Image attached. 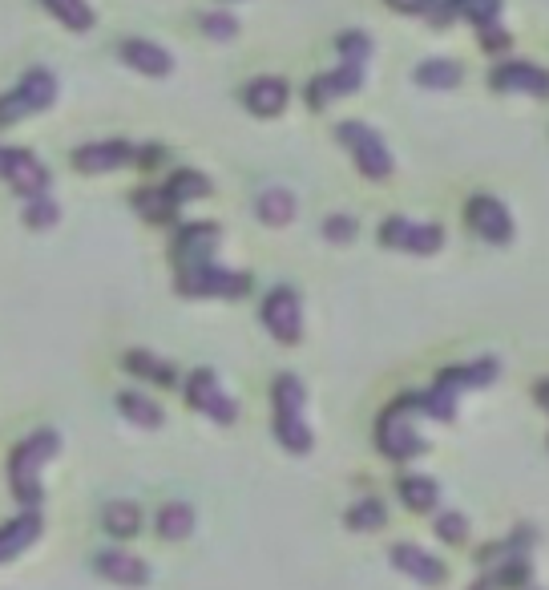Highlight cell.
I'll return each mask as SVG.
<instances>
[{
  "instance_id": "cell-30",
  "label": "cell",
  "mask_w": 549,
  "mask_h": 590,
  "mask_svg": "<svg viewBox=\"0 0 549 590\" xmlns=\"http://www.w3.org/2000/svg\"><path fill=\"white\" fill-rule=\"evenodd\" d=\"M400 498L408 502V510H432L436 506V481H428V477H404L400 481Z\"/></svg>"
},
{
  "instance_id": "cell-17",
  "label": "cell",
  "mask_w": 549,
  "mask_h": 590,
  "mask_svg": "<svg viewBox=\"0 0 549 590\" xmlns=\"http://www.w3.org/2000/svg\"><path fill=\"white\" fill-rule=\"evenodd\" d=\"M122 61L134 65V69L146 73V77H166V73L174 69L170 53H166L162 45H154V41H122Z\"/></svg>"
},
{
  "instance_id": "cell-11",
  "label": "cell",
  "mask_w": 549,
  "mask_h": 590,
  "mask_svg": "<svg viewBox=\"0 0 549 590\" xmlns=\"http://www.w3.org/2000/svg\"><path fill=\"white\" fill-rule=\"evenodd\" d=\"M93 570H97L101 578H109V582H118V586H146V582H150L146 562L134 558V554H126V550H105V554H97V558H93Z\"/></svg>"
},
{
  "instance_id": "cell-38",
  "label": "cell",
  "mask_w": 549,
  "mask_h": 590,
  "mask_svg": "<svg viewBox=\"0 0 549 590\" xmlns=\"http://www.w3.org/2000/svg\"><path fill=\"white\" fill-rule=\"evenodd\" d=\"M436 534H441L445 542H465L469 522H465L461 514H441V522H436Z\"/></svg>"
},
{
  "instance_id": "cell-18",
  "label": "cell",
  "mask_w": 549,
  "mask_h": 590,
  "mask_svg": "<svg viewBox=\"0 0 549 590\" xmlns=\"http://www.w3.org/2000/svg\"><path fill=\"white\" fill-rule=\"evenodd\" d=\"M360 81H364V65H356V61H344L336 73H327V77H319V81L311 85V102L319 106V102H332V97L356 93V89H360Z\"/></svg>"
},
{
  "instance_id": "cell-22",
  "label": "cell",
  "mask_w": 549,
  "mask_h": 590,
  "mask_svg": "<svg viewBox=\"0 0 549 590\" xmlns=\"http://www.w3.org/2000/svg\"><path fill=\"white\" fill-rule=\"evenodd\" d=\"M101 526H105V534H114V538H134L142 530V514H138L134 502H109L101 510Z\"/></svg>"
},
{
  "instance_id": "cell-13",
  "label": "cell",
  "mask_w": 549,
  "mask_h": 590,
  "mask_svg": "<svg viewBox=\"0 0 549 590\" xmlns=\"http://www.w3.org/2000/svg\"><path fill=\"white\" fill-rule=\"evenodd\" d=\"M469 223H473V231L485 235L489 243H509V235H513L509 211H505L497 199H485V194L469 203Z\"/></svg>"
},
{
  "instance_id": "cell-5",
  "label": "cell",
  "mask_w": 549,
  "mask_h": 590,
  "mask_svg": "<svg viewBox=\"0 0 549 590\" xmlns=\"http://www.w3.org/2000/svg\"><path fill=\"white\" fill-rule=\"evenodd\" d=\"M186 397H190V409L206 413V417H210V421H218V425H231V421L239 417L235 401L227 397L223 388H218V376H214L210 368H198V372L190 376V384H186Z\"/></svg>"
},
{
  "instance_id": "cell-3",
  "label": "cell",
  "mask_w": 549,
  "mask_h": 590,
  "mask_svg": "<svg viewBox=\"0 0 549 590\" xmlns=\"http://www.w3.org/2000/svg\"><path fill=\"white\" fill-rule=\"evenodd\" d=\"M251 279L243 271H227L218 263H194L178 271V291L182 295H247Z\"/></svg>"
},
{
  "instance_id": "cell-25",
  "label": "cell",
  "mask_w": 549,
  "mask_h": 590,
  "mask_svg": "<svg viewBox=\"0 0 549 590\" xmlns=\"http://www.w3.org/2000/svg\"><path fill=\"white\" fill-rule=\"evenodd\" d=\"M194 530V510L186 502H166L158 510V534L170 538V542H182L186 534Z\"/></svg>"
},
{
  "instance_id": "cell-36",
  "label": "cell",
  "mask_w": 549,
  "mask_h": 590,
  "mask_svg": "<svg viewBox=\"0 0 549 590\" xmlns=\"http://www.w3.org/2000/svg\"><path fill=\"white\" fill-rule=\"evenodd\" d=\"M323 239H332V243H348V239H356V219H348V215H332L323 223Z\"/></svg>"
},
{
  "instance_id": "cell-7",
  "label": "cell",
  "mask_w": 549,
  "mask_h": 590,
  "mask_svg": "<svg viewBox=\"0 0 549 590\" xmlns=\"http://www.w3.org/2000/svg\"><path fill=\"white\" fill-rule=\"evenodd\" d=\"M380 239L384 247H400V251H412V255H432V251H441L445 235L441 227H432V223H408V219H388L380 227Z\"/></svg>"
},
{
  "instance_id": "cell-6",
  "label": "cell",
  "mask_w": 549,
  "mask_h": 590,
  "mask_svg": "<svg viewBox=\"0 0 549 590\" xmlns=\"http://www.w3.org/2000/svg\"><path fill=\"white\" fill-rule=\"evenodd\" d=\"M263 324L279 344H295L303 332V316H299V295L291 287H275L263 300Z\"/></svg>"
},
{
  "instance_id": "cell-29",
  "label": "cell",
  "mask_w": 549,
  "mask_h": 590,
  "mask_svg": "<svg viewBox=\"0 0 549 590\" xmlns=\"http://www.w3.org/2000/svg\"><path fill=\"white\" fill-rule=\"evenodd\" d=\"M416 81L428 85V89H453L461 81V65H453V61H424L416 69Z\"/></svg>"
},
{
  "instance_id": "cell-40",
  "label": "cell",
  "mask_w": 549,
  "mask_h": 590,
  "mask_svg": "<svg viewBox=\"0 0 549 590\" xmlns=\"http://www.w3.org/2000/svg\"><path fill=\"white\" fill-rule=\"evenodd\" d=\"M481 41H485L489 49H501V45H505V33H501V29L489 21V25H481Z\"/></svg>"
},
{
  "instance_id": "cell-19",
  "label": "cell",
  "mask_w": 549,
  "mask_h": 590,
  "mask_svg": "<svg viewBox=\"0 0 549 590\" xmlns=\"http://www.w3.org/2000/svg\"><path fill=\"white\" fill-rule=\"evenodd\" d=\"M41 534V518L37 514H21L17 522H9L5 530H0V562H9L17 558L25 546H33Z\"/></svg>"
},
{
  "instance_id": "cell-33",
  "label": "cell",
  "mask_w": 549,
  "mask_h": 590,
  "mask_svg": "<svg viewBox=\"0 0 549 590\" xmlns=\"http://www.w3.org/2000/svg\"><path fill=\"white\" fill-rule=\"evenodd\" d=\"M29 114H37V110H33V102L25 97L21 85H17L13 93L0 97V126H13V122H21V118H29Z\"/></svg>"
},
{
  "instance_id": "cell-15",
  "label": "cell",
  "mask_w": 549,
  "mask_h": 590,
  "mask_svg": "<svg viewBox=\"0 0 549 590\" xmlns=\"http://www.w3.org/2000/svg\"><path fill=\"white\" fill-rule=\"evenodd\" d=\"M5 178H9V186L17 190V194H41L45 186H49V174H45V166L29 154V150H9V166H5Z\"/></svg>"
},
{
  "instance_id": "cell-44",
  "label": "cell",
  "mask_w": 549,
  "mask_h": 590,
  "mask_svg": "<svg viewBox=\"0 0 549 590\" xmlns=\"http://www.w3.org/2000/svg\"><path fill=\"white\" fill-rule=\"evenodd\" d=\"M541 401H545V409H549V384H541Z\"/></svg>"
},
{
  "instance_id": "cell-20",
  "label": "cell",
  "mask_w": 549,
  "mask_h": 590,
  "mask_svg": "<svg viewBox=\"0 0 549 590\" xmlns=\"http://www.w3.org/2000/svg\"><path fill=\"white\" fill-rule=\"evenodd\" d=\"M134 207H138V215H142L146 223H170L174 211H178V203L170 199L166 186H142V190L134 194Z\"/></svg>"
},
{
  "instance_id": "cell-2",
  "label": "cell",
  "mask_w": 549,
  "mask_h": 590,
  "mask_svg": "<svg viewBox=\"0 0 549 590\" xmlns=\"http://www.w3.org/2000/svg\"><path fill=\"white\" fill-rule=\"evenodd\" d=\"M271 397H275V437L283 449L291 453H307L311 449V429L303 421V384L299 376H279L275 388H271Z\"/></svg>"
},
{
  "instance_id": "cell-1",
  "label": "cell",
  "mask_w": 549,
  "mask_h": 590,
  "mask_svg": "<svg viewBox=\"0 0 549 590\" xmlns=\"http://www.w3.org/2000/svg\"><path fill=\"white\" fill-rule=\"evenodd\" d=\"M57 449H61V441H57L53 429H37L33 437H25L13 449V457H9V485H13V498L21 506L37 510V502H41V469H45L49 457H57Z\"/></svg>"
},
{
  "instance_id": "cell-42",
  "label": "cell",
  "mask_w": 549,
  "mask_h": 590,
  "mask_svg": "<svg viewBox=\"0 0 549 590\" xmlns=\"http://www.w3.org/2000/svg\"><path fill=\"white\" fill-rule=\"evenodd\" d=\"M5 166H9V146H0V178H5Z\"/></svg>"
},
{
  "instance_id": "cell-9",
  "label": "cell",
  "mask_w": 549,
  "mask_h": 590,
  "mask_svg": "<svg viewBox=\"0 0 549 590\" xmlns=\"http://www.w3.org/2000/svg\"><path fill=\"white\" fill-rule=\"evenodd\" d=\"M134 146L130 142H89L81 150H73V166L81 174H109L118 166H130L134 162Z\"/></svg>"
},
{
  "instance_id": "cell-31",
  "label": "cell",
  "mask_w": 549,
  "mask_h": 590,
  "mask_svg": "<svg viewBox=\"0 0 549 590\" xmlns=\"http://www.w3.org/2000/svg\"><path fill=\"white\" fill-rule=\"evenodd\" d=\"M61 219V207L49 199V194L41 190V194H29V207H25V223L33 227V231H49L53 223Z\"/></svg>"
},
{
  "instance_id": "cell-23",
  "label": "cell",
  "mask_w": 549,
  "mask_h": 590,
  "mask_svg": "<svg viewBox=\"0 0 549 590\" xmlns=\"http://www.w3.org/2000/svg\"><path fill=\"white\" fill-rule=\"evenodd\" d=\"M255 211H259V219L263 223H271V227H283V223H291L295 219V199L287 190H263L259 194V203H255Z\"/></svg>"
},
{
  "instance_id": "cell-34",
  "label": "cell",
  "mask_w": 549,
  "mask_h": 590,
  "mask_svg": "<svg viewBox=\"0 0 549 590\" xmlns=\"http://www.w3.org/2000/svg\"><path fill=\"white\" fill-rule=\"evenodd\" d=\"M453 9L465 13V17H473L477 25H489V21H497L501 0H453Z\"/></svg>"
},
{
  "instance_id": "cell-10",
  "label": "cell",
  "mask_w": 549,
  "mask_h": 590,
  "mask_svg": "<svg viewBox=\"0 0 549 590\" xmlns=\"http://www.w3.org/2000/svg\"><path fill=\"white\" fill-rule=\"evenodd\" d=\"M493 85L501 93H533V97H545L549 93V73L529 65V61H505L497 73H493Z\"/></svg>"
},
{
  "instance_id": "cell-39",
  "label": "cell",
  "mask_w": 549,
  "mask_h": 590,
  "mask_svg": "<svg viewBox=\"0 0 549 590\" xmlns=\"http://www.w3.org/2000/svg\"><path fill=\"white\" fill-rule=\"evenodd\" d=\"M525 578H529V566H525V562H517V558H513V562H509V566H505V574H501V578H497V586H517V582H525Z\"/></svg>"
},
{
  "instance_id": "cell-26",
  "label": "cell",
  "mask_w": 549,
  "mask_h": 590,
  "mask_svg": "<svg viewBox=\"0 0 549 590\" xmlns=\"http://www.w3.org/2000/svg\"><path fill=\"white\" fill-rule=\"evenodd\" d=\"M41 5H45L65 29H73V33H85V29L93 25V9L85 5V0H41Z\"/></svg>"
},
{
  "instance_id": "cell-41",
  "label": "cell",
  "mask_w": 549,
  "mask_h": 590,
  "mask_svg": "<svg viewBox=\"0 0 549 590\" xmlns=\"http://www.w3.org/2000/svg\"><path fill=\"white\" fill-rule=\"evenodd\" d=\"M388 5H396L400 13H420V9H428L432 0H388Z\"/></svg>"
},
{
  "instance_id": "cell-12",
  "label": "cell",
  "mask_w": 549,
  "mask_h": 590,
  "mask_svg": "<svg viewBox=\"0 0 549 590\" xmlns=\"http://www.w3.org/2000/svg\"><path fill=\"white\" fill-rule=\"evenodd\" d=\"M218 247V227L214 223H194V227H182L178 239H174V259L182 267H194V263H210Z\"/></svg>"
},
{
  "instance_id": "cell-35",
  "label": "cell",
  "mask_w": 549,
  "mask_h": 590,
  "mask_svg": "<svg viewBox=\"0 0 549 590\" xmlns=\"http://www.w3.org/2000/svg\"><path fill=\"white\" fill-rule=\"evenodd\" d=\"M202 29H206V37H214V41H231L235 37V17H227V13H206L202 17Z\"/></svg>"
},
{
  "instance_id": "cell-37",
  "label": "cell",
  "mask_w": 549,
  "mask_h": 590,
  "mask_svg": "<svg viewBox=\"0 0 549 590\" xmlns=\"http://www.w3.org/2000/svg\"><path fill=\"white\" fill-rule=\"evenodd\" d=\"M368 37L364 33H344L340 37V53H344V61H356V65H364V57H368Z\"/></svg>"
},
{
  "instance_id": "cell-27",
  "label": "cell",
  "mask_w": 549,
  "mask_h": 590,
  "mask_svg": "<svg viewBox=\"0 0 549 590\" xmlns=\"http://www.w3.org/2000/svg\"><path fill=\"white\" fill-rule=\"evenodd\" d=\"M21 89H25V97L33 102V110L41 114V110H49L53 106V97H57V81H53V73L49 69H29L25 73V81H21Z\"/></svg>"
},
{
  "instance_id": "cell-32",
  "label": "cell",
  "mask_w": 549,
  "mask_h": 590,
  "mask_svg": "<svg viewBox=\"0 0 549 590\" xmlns=\"http://www.w3.org/2000/svg\"><path fill=\"white\" fill-rule=\"evenodd\" d=\"M384 518H388V510H384L376 498H364V502H356V506L348 510V526H352V530H380Z\"/></svg>"
},
{
  "instance_id": "cell-16",
  "label": "cell",
  "mask_w": 549,
  "mask_h": 590,
  "mask_svg": "<svg viewBox=\"0 0 549 590\" xmlns=\"http://www.w3.org/2000/svg\"><path fill=\"white\" fill-rule=\"evenodd\" d=\"M243 102H247L251 114L275 118V114H283V106H287V81H279V77H255V81L243 89Z\"/></svg>"
},
{
  "instance_id": "cell-43",
  "label": "cell",
  "mask_w": 549,
  "mask_h": 590,
  "mask_svg": "<svg viewBox=\"0 0 549 590\" xmlns=\"http://www.w3.org/2000/svg\"><path fill=\"white\" fill-rule=\"evenodd\" d=\"M473 590H497V578H493V582H481V586H473Z\"/></svg>"
},
{
  "instance_id": "cell-28",
  "label": "cell",
  "mask_w": 549,
  "mask_h": 590,
  "mask_svg": "<svg viewBox=\"0 0 549 590\" xmlns=\"http://www.w3.org/2000/svg\"><path fill=\"white\" fill-rule=\"evenodd\" d=\"M166 190H170L174 203H190V199H202V194H210V182L198 170H178V174H170Z\"/></svg>"
},
{
  "instance_id": "cell-21",
  "label": "cell",
  "mask_w": 549,
  "mask_h": 590,
  "mask_svg": "<svg viewBox=\"0 0 549 590\" xmlns=\"http://www.w3.org/2000/svg\"><path fill=\"white\" fill-rule=\"evenodd\" d=\"M118 413L138 429H158L162 425V409L150 397H142V392H118Z\"/></svg>"
},
{
  "instance_id": "cell-14",
  "label": "cell",
  "mask_w": 549,
  "mask_h": 590,
  "mask_svg": "<svg viewBox=\"0 0 549 590\" xmlns=\"http://www.w3.org/2000/svg\"><path fill=\"white\" fill-rule=\"evenodd\" d=\"M392 562H396V570H404L408 578H416V582H424V586L445 582V566L436 562L428 550L412 546V542H400V546L392 550Z\"/></svg>"
},
{
  "instance_id": "cell-8",
  "label": "cell",
  "mask_w": 549,
  "mask_h": 590,
  "mask_svg": "<svg viewBox=\"0 0 549 590\" xmlns=\"http://www.w3.org/2000/svg\"><path fill=\"white\" fill-rule=\"evenodd\" d=\"M420 401H412V397H404L396 409H388V417L380 421V449L388 453V457H412L416 449H420V437L412 433V425H408V413L416 409Z\"/></svg>"
},
{
  "instance_id": "cell-24",
  "label": "cell",
  "mask_w": 549,
  "mask_h": 590,
  "mask_svg": "<svg viewBox=\"0 0 549 590\" xmlns=\"http://www.w3.org/2000/svg\"><path fill=\"white\" fill-rule=\"evenodd\" d=\"M126 368L134 372V376H142V380H150V384H174L178 376H174V368L166 364V360H158V356H150V352H142V348H134V352H126Z\"/></svg>"
},
{
  "instance_id": "cell-4",
  "label": "cell",
  "mask_w": 549,
  "mask_h": 590,
  "mask_svg": "<svg viewBox=\"0 0 549 590\" xmlns=\"http://www.w3.org/2000/svg\"><path fill=\"white\" fill-rule=\"evenodd\" d=\"M340 142L356 154V166L368 174V178H388L392 174V154H388V146L376 138V130H368L364 122H344L340 126Z\"/></svg>"
}]
</instances>
